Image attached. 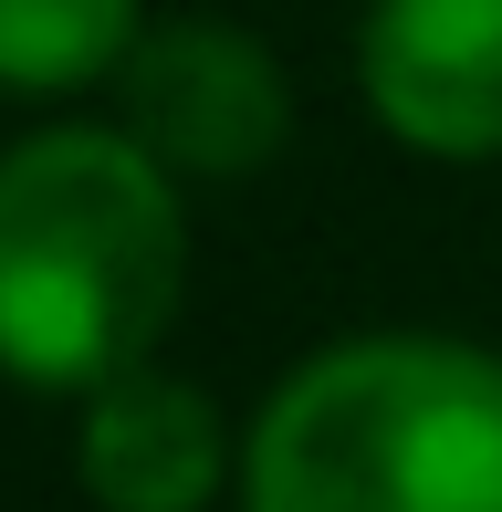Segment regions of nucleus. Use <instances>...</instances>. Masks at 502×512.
Segmentation results:
<instances>
[{
    "label": "nucleus",
    "mask_w": 502,
    "mask_h": 512,
    "mask_svg": "<svg viewBox=\"0 0 502 512\" xmlns=\"http://www.w3.org/2000/svg\"><path fill=\"white\" fill-rule=\"evenodd\" d=\"M231 481V429L168 366H126L84 398V492L105 512H210Z\"/></svg>",
    "instance_id": "obj_5"
},
{
    "label": "nucleus",
    "mask_w": 502,
    "mask_h": 512,
    "mask_svg": "<svg viewBox=\"0 0 502 512\" xmlns=\"http://www.w3.org/2000/svg\"><path fill=\"white\" fill-rule=\"evenodd\" d=\"M367 105L419 157H502V0H367Z\"/></svg>",
    "instance_id": "obj_4"
},
{
    "label": "nucleus",
    "mask_w": 502,
    "mask_h": 512,
    "mask_svg": "<svg viewBox=\"0 0 502 512\" xmlns=\"http://www.w3.org/2000/svg\"><path fill=\"white\" fill-rule=\"evenodd\" d=\"M136 0H0V84L11 95H74L136 53Z\"/></svg>",
    "instance_id": "obj_6"
},
{
    "label": "nucleus",
    "mask_w": 502,
    "mask_h": 512,
    "mask_svg": "<svg viewBox=\"0 0 502 512\" xmlns=\"http://www.w3.org/2000/svg\"><path fill=\"white\" fill-rule=\"evenodd\" d=\"M241 512H502V356L450 335L325 345L251 418Z\"/></svg>",
    "instance_id": "obj_2"
},
{
    "label": "nucleus",
    "mask_w": 502,
    "mask_h": 512,
    "mask_svg": "<svg viewBox=\"0 0 502 512\" xmlns=\"http://www.w3.org/2000/svg\"><path fill=\"white\" fill-rule=\"evenodd\" d=\"M126 84V136L157 157L168 178H251L283 157L293 136V84L241 21H210V11H178V21H147L136 53L116 63Z\"/></svg>",
    "instance_id": "obj_3"
},
{
    "label": "nucleus",
    "mask_w": 502,
    "mask_h": 512,
    "mask_svg": "<svg viewBox=\"0 0 502 512\" xmlns=\"http://www.w3.org/2000/svg\"><path fill=\"white\" fill-rule=\"evenodd\" d=\"M189 283L178 178L126 126H42L0 157V366L21 387H74L157 356Z\"/></svg>",
    "instance_id": "obj_1"
}]
</instances>
